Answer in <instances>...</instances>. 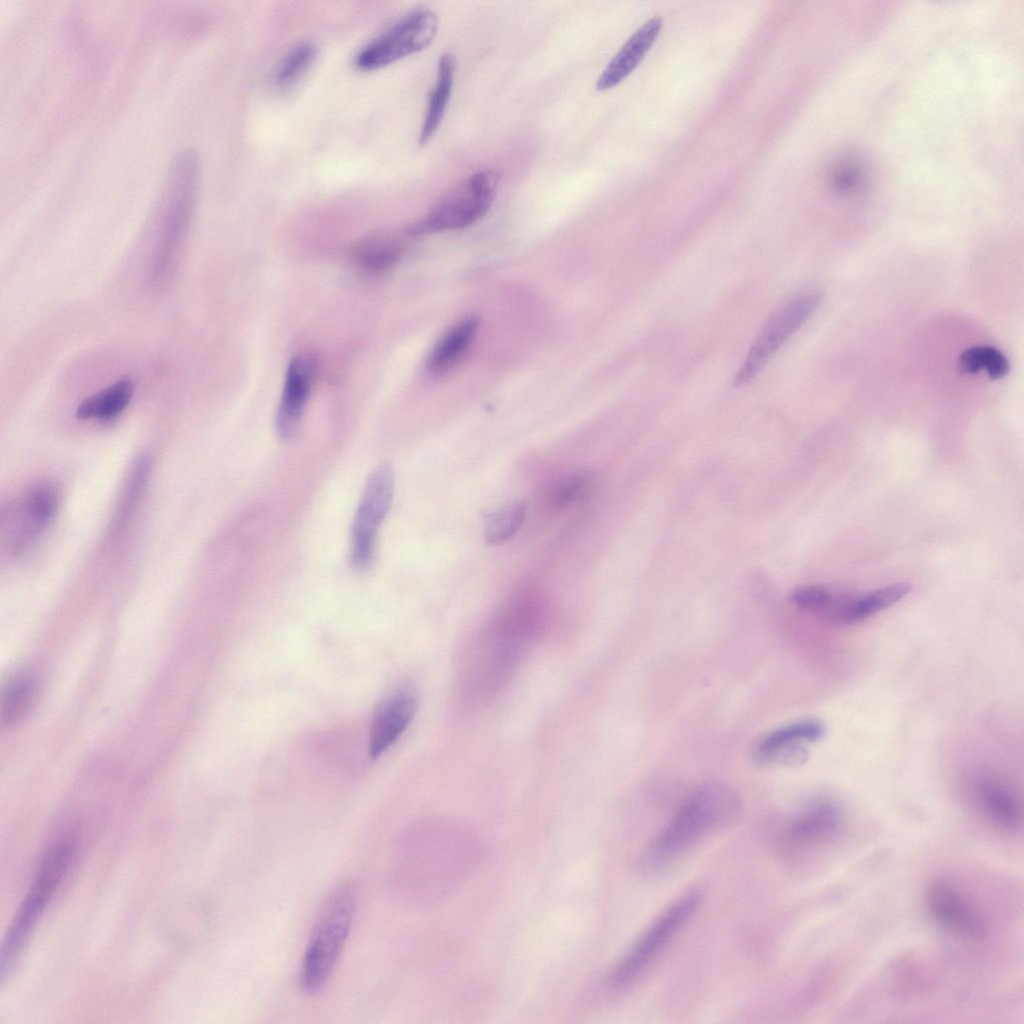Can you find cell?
<instances>
[{"label":"cell","instance_id":"24","mask_svg":"<svg viewBox=\"0 0 1024 1024\" xmlns=\"http://www.w3.org/2000/svg\"><path fill=\"white\" fill-rule=\"evenodd\" d=\"M58 508V496L49 485H39L32 489L24 501L26 523L16 541L25 546L42 528L54 518Z\"/></svg>","mask_w":1024,"mask_h":1024},{"label":"cell","instance_id":"12","mask_svg":"<svg viewBox=\"0 0 1024 1024\" xmlns=\"http://www.w3.org/2000/svg\"><path fill=\"white\" fill-rule=\"evenodd\" d=\"M315 376V364L307 355L295 356L288 364L276 413L280 438L294 437L300 426Z\"/></svg>","mask_w":1024,"mask_h":1024},{"label":"cell","instance_id":"21","mask_svg":"<svg viewBox=\"0 0 1024 1024\" xmlns=\"http://www.w3.org/2000/svg\"><path fill=\"white\" fill-rule=\"evenodd\" d=\"M839 824L838 808L830 802H817L794 819L790 835L801 843L821 841L831 837Z\"/></svg>","mask_w":1024,"mask_h":1024},{"label":"cell","instance_id":"1","mask_svg":"<svg viewBox=\"0 0 1024 1024\" xmlns=\"http://www.w3.org/2000/svg\"><path fill=\"white\" fill-rule=\"evenodd\" d=\"M541 614L528 595L510 600L472 647L464 678L472 694L497 690L517 668L538 633Z\"/></svg>","mask_w":1024,"mask_h":1024},{"label":"cell","instance_id":"29","mask_svg":"<svg viewBox=\"0 0 1024 1024\" xmlns=\"http://www.w3.org/2000/svg\"><path fill=\"white\" fill-rule=\"evenodd\" d=\"M594 478L587 472H575L560 479L551 489L549 503L554 508H565L583 499L592 490Z\"/></svg>","mask_w":1024,"mask_h":1024},{"label":"cell","instance_id":"30","mask_svg":"<svg viewBox=\"0 0 1024 1024\" xmlns=\"http://www.w3.org/2000/svg\"><path fill=\"white\" fill-rule=\"evenodd\" d=\"M834 592L823 585H807L795 589L790 596L800 610L821 614L830 603Z\"/></svg>","mask_w":1024,"mask_h":1024},{"label":"cell","instance_id":"27","mask_svg":"<svg viewBox=\"0 0 1024 1024\" xmlns=\"http://www.w3.org/2000/svg\"><path fill=\"white\" fill-rule=\"evenodd\" d=\"M36 695V682L28 675H21L13 679L5 688L1 697V721L6 726H12L20 721L30 711Z\"/></svg>","mask_w":1024,"mask_h":1024},{"label":"cell","instance_id":"3","mask_svg":"<svg viewBox=\"0 0 1024 1024\" xmlns=\"http://www.w3.org/2000/svg\"><path fill=\"white\" fill-rule=\"evenodd\" d=\"M742 811L739 795L726 784L707 781L697 785L651 844L649 864H667L707 834L734 824Z\"/></svg>","mask_w":1024,"mask_h":1024},{"label":"cell","instance_id":"7","mask_svg":"<svg viewBox=\"0 0 1024 1024\" xmlns=\"http://www.w3.org/2000/svg\"><path fill=\"white\" fill-rule=\"evenodd\" d=\"M437 29L436 13L428 7H416L361 48L355 64L366 71L392 64L428 47Z\"/></svg>","mask_w":1024,"mask_h":1024},{"label":"cell","instance_id":"11","mask_svg":"<svg viewBox=\"0 0 1024 1024\" xmlns=\"http://www.w3.org/2000/svg\"><path fill=\"white\" fill-rule=\"evenodd\" d=\"M926 906L933 920L945 930L967 940L987 935L985 920L975 904L953 884L938 880L926 892Z\"/></svg>","mask_w":1024,"mask_h":1024},{"label":"cell","instance_id":"5","mask_svg":"<svg viewBox=\"0 0 1024 1024\" xmlns=\"http://www.w3.org/2000/svg\"><path fill=\"white\" fill-rule=\"evenodd\" d=\"M73 855L74 845L62 841L54 845L44 856L33 885L16 911L2 944V982L10 975L31 931L66 874Z\"/></svg>","mask_w":1024,"mask_h":1024},{"label":"cell","instance_id":"4","mask_svg":"<svg viewBox=\"0 0 1024 1024\" xmlns=\"http://www.w3.org/2000/svg\"><path fill=\"white\" fill-rule=\"evenodd\" d=\"M354 913L355 893L350 885L336 887L325 898L303 959L300 982L305 993H318L329 980L348 938Z\"/></svg>","mask_w":1024,"mask_h":1024},{"label":"cell","instance_id":"14","mask_svg":"<svg viewBox=\"0 0 1024 1024\" xmlns=\"http://www.w3.org/2000/svg\"><path fill=\"white\" fill-rule=\"evenodd\" d=\"M973 795L982 812L996 825L1015 831L1021 824L1020 802L1008 783L994 773H982L973 780Z\"/></svg>","mask_w":1024,"mask_h":1024},{"label":"cell","instance_id":"22","mask_svg":"<svg viewBox=\"0 0 1024 1024\" xmlns=\"http://www.w3.org/2000/svg\"><path fill=\"white\" fill-rule=\"evenodd\" d=\"M400 256L398 242L382 234L363 238L351 250L352 262L366 274H380L391 269Z\"/></svg>","mask_w":1024,"mask_h":1024},{"label":"cell","instance_id":"13","mask_svg":"<svg viewBox=\"0 0 1024 1024\" xmlns=\"http://www.w3.org/2000/svg\"><path fill=\"white\" fill-rule=\"evenodd\" d=\"M416 710V699L408 690H398L382 701L373 718L369 751L372 758L382 755L404 732Z\"/></svg>","mask_w":1024,"mask_h":1024},{"label":"cell","instance_id":"9","mask_svg":"<svg viewBox=\"0 0 1024 1024\" xmlns=\"http://www.w3.org/2000/svg\"><path fill=\"white\" fill-rule=\"evenodd\" d=\"M701 900L699 891H690L668 908L617 964L611 984L623 987L631 983L695 914Z\"/></svg>","mask_w":1024,"mask_h":1024},{"label":"cell","instance_id":"19","mask_svg":"<svg viewBox=\"0 0 1024 1024\" xmlns=\"http://www.w3.org/2000/svg\"><path fill=\"white\" fill-rule=\"evenodd\" d=\"M135 386L128 377H122L102 390L86 397L76 409L79 420H111L121 414L132 400Z\"/></svg>","mask_w":1024,"mask_h":1024},{"label":"cell","instance_id":"15","mask_svg":"<svg viewBox=\"0 0 1024 1024\" xmlns=\"http://www.w3.org/2000/svg\"><path fill=\"white\" fill-rule=\"evenodd\" d=\"M662 26V19L654 17L636 30L607 64L596 82V89L609 90L628 77L652 47Z\"/></svg>","mask_w":1024,"mask_h":1024},{"label":"cell","instance_id":"25","mask_svg":"<svg viewBox=\"0 0 1024 1024\" xmlns=\"http://www.w3.org/2000/svg\"><path fill=\"white\" fill-rule=\"evenodd\" d=\"M317 55L313 43L303 41L292 46L276 65L272 81L279 89L296 85L310 70Z\"/></svg>","mask_w":1024,"mask_h":1024},{"label":"cell","instance_id":"18","mask_svg":"<svg viewBox=\"0 0 1024 1024\" xmlns=\"http://www.w3.org/2000/svg\"><path fill=\"white\" fill-rule=\"evenodd\" d=\"M825 727L817 720H803L779 727L761 737L753 747V757L761 764H773L783 751L823 737Z\"/></svg>","mask_w":1024,"mask_h":1024},{"label":"cell","instance_id":"10","mask_svg":"<svg viewBox=\"0 0 1024 1024\" xmlns=\"http://www.w3.org/2000/svg\"><path fill=\"white\" fill-rule=\"evenodd\" d=\"M393 494V470L381 465L368 478L353 520L351 562L357 569L368 567L373 559L378 529L392 505Z\"/></svg>","mask_w":1024,"mask_h":1024},{"label":"cell","instance_id":"2","mask_svg":"<svg viewBox=\"0 0 1024 1024\" xmlns=\"http://www.w3.org/2000/svg\"><path fill=\"white\" fill-rule=\"evenodd\" d=\"M198 183L197 155L192 150L180 151L169 167L161 194L157 241L148 276L154 288L167 286L179 265Z\"/></svg>","mask_w":1024,"mask_h":1024},{"label":"cell","instance_id":"26","mask_svg":"<svg viewBox=\"0 0 1024 1024\" xmlns=\"http://www.w3.org/2000/svg\"><path fill=\"white\" fill-rule=\"evenodd\" d=\"M526 517L523 501L511 502L484 517V539L488 545H500L510 540L521 528Z\"/></svg>","mask_w":1024,"mask_h":1024},{"label":"cell","instance_id":"6","mask_svg":"<svg viewBox=\"0 0 1024 1024\" xmlns=\"http://www.w3.org/2000/svg\"><path fill=\"white\" fill-rule=\"evenodd\" d=\"M499 185L495 170H481L446 192L418 221L410 225V235L466 228L481 219L491 207Z\"/></svg>","mask_w":1024,"mask_h":1024},{"label":"cell","instance_id":"16","mask_svg":"<svg viewBox=\"0 0 1024 1024\" xmlns=\"http://www.w3.org/2000/svg\"><path fill=\"white\" fill-rule=\"evenodd\" d=\"M479 318L467 316L453 324L432 348L426 368L432 375H442L453 369L471 347L478 329Z\"/></svg>","mask_w":1024,"mask_h":1024},{"label":"cell","instance_id":"23","mask_svg":"<svg viewBox=\"0 0 1024 1024\" xmlns=\"http://www.w3.org/2000/svg\"><path fill=\"white\" fill-rule=\"evenodd\" d=\"M911 590L908 583L885 586L863 595H852L843 614V624L867 619L904 598Z\"/></svg>","mask_w":1024,"mask_h":1024},{"label":"cell","instance_id":"8","mask_svg":"<svg viewBox=\"0 0 1024 1024\" xmlns=\"http://www.w3.org/2000/svg\"><path fill=\"white\" fill-rule=\"evenodd\" d=\"M820 302L817 293L798 295L780 307L765 323L742 366L736 373L734 385L750 382L769 362L781 346L807 321Z\"/></svg>","mask_w":1024,"mask_h":1024},{"label":"cell","instance_id":"17","mask_svg":"<svg viewBox=\"0 0 1024 1024\" xmlns=\"http://www.w3.org/2000/svg\"><path fill=\"white\" fill-rule=\"evenodd\" d=\"M827 178L828 186L836 196L857 198L870 188L871 170L868 161L860 153L846 150L832 159Z\"/></svg>","mask_w":1024,"mask_h":1024},{"label":"cell","instance_id":"28","mask_svg":"<svg viewBox=\"0 0 1024 1024\" xmlns=\"http://www.w3.org/2000/svg\"><path fill=\"white\" fill-rule=\"evenodd\" d=\"M958 366L960 371L966 374H977L985 370L993 380L1001 379L1009 372V361L1006 356L996 347L989 345L966 348L959 355Z\"/></svg>","mask_w":1024,"mask_h":1024},{"label":"cell","instance_id":"20","mask_svg":"<svg viewBox=\"0 0 1024 1024\" xmlns=\"http://www.w3.org/2000/svg\"><path fill=\"white\" fill-rule=\"evenodd\" d=\"M456 61L452 54H443L438 62L437 80L430 93L426 115L419 134L425 145L437 132L448 106L454 83Z\"/></svg>","mask_w":1024,"mask_h":1024}]
</instances>
